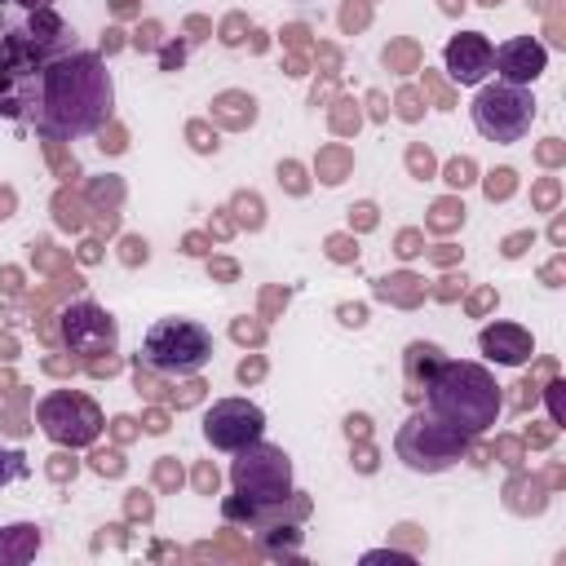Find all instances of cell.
Masks as SVG:
<instances>
[{"label":"cell","mask_w":566,"mask_h":566,"mask_svg":"<svg viewBox=\"0 0 566 566\" xmlns=\"http://www.w3.org/2000/svg\"><path fill=\"white\" fill-rule=\"evenodd\" d=\"M0 115L44 142H80L111 124L115 80L93 49H66L27 80H0Z\"/></svg>","instance_id":"obj_1"},{"label":"cell","mask_w":566,"mask_h":566,"mask_svg":"<svg viewBox=\"0 0 566 566\" xmlns=\"http://www.w3.org/2000/svg\"><path fill=\"white\" fill-rule=\"evenodd\" d=\"M424 407L438 411L447 424H455L460 433L478 438L495 424L504 398L495 376L482 363H464V358H438L433 371L424 376Z\"/></svg>","instance_id":"obj_2"},{"label":"cell","mask_w":566,"mask_h":566,"mask_svg":"<svg viewBox=\"0 0 566 566\" xmlns=\"http://www.w3.org/2000/svg\"><path fill=\"white\" fill-rule=\"evenodd\" d=\"M469 433H460L455 424H447L438 411H429V407H416L402 424H398V433H394V451H398V460L411 469V473H447L451 464H460L464 460V451H469Z\"/></svg>","instance_id":"obj_3"},{"label":"cell","mask_w":566,"mask_h":566,"mask_svg":"<svg viewBox=\"0 0 566 566\" xmlns=\"http://www.w3.org/2000/svg\"><path fill=\"white\" fill-rule=\"evenodd\" d=\"M142 363L159 376H195L212 363V332L195 318H155L142 336Z\"/></svg>","instance_id":"obj_4"},{"label":"cell","mask_w":566,"mask_h":566,"mask_svg":"<svg viewBox=\"0 0 566 566\" xmlns=\"http://www.w3.org/2000/svg\"><path fill=\"white\" fill-rule=\"evenodd\" d=\"M230 486H234V495H243V500H252L261 509L292 500L296 486H292V460H287V451L274 447V442H265V438L239 447L234 460H230Z\"/></svg>","instance_id":"obj_5"},{"label":"cell","mask_w":566,"mask_h":566,"mask_svg":"<svg viewBox=\"0 0 566 566\" xmlns=\"http://www.w3.org/2000/svg\"><path fill=\"white\" fill-rule=\"evenodd\" d=\"M469 119H473V128L486 142H504L509 146V142H522L531 133V124H535V97L522 84L495 80V84H482L478 88V97L469 106Z\"/></svg>","instance_id":"obj_6"},{"label":"cell","mask_w":566,"mask_h":566,"mask_svg":"<svg viewBox=\"0 0 566 566\" xmlns=\"http://www.w3.org/2000/svg\"><path fill=\"white\" fill-rule=\"evenodd\" d=\"M35 420L44 429L49 442L57 447H93L102 433V411L93 398L71 394V389H53L35 402Z\"/></svg>","instance_id":"obj_7"},{"label":"cell","mask_w":566,"mask_h":566,"mask_svg":"<svg viewBox=\"0 0 566 566\" xmlns=\"http://www.w3.org/2000/svg\"><path fill=\"white\" fill-rule=\"evenodd\" d=\"M203 438L212 451H239L256 438H265V411L248 398H217L203 411Z\"/></svg>","instance_id":"obj_8"},{"label":"cell","mask_w":566,"mask_h":566,"mask_svg":"<svg viewBox=\"0 0 566 566\" xmlns=\"http://www.w3.org/2000/svg\"><path fill=\"white\" fill-rule=\"evenodd\" d=\"M62 340L71 354L80 358H102V354H115L119 345V323L111 310H102L97 301H71L62 310Z\"/></svg>","instance_id":"obj_9"},{"label":"cell","mask_w":566,"mask_h":566,"mask_svg":"<svg viewBox=\"0 0 566 566\" xmlns=\"http://www.w3.org/2000/svg\"><path fill=\"white\" fill-rule=\"evenodd\" d=\"M548 66V49L535 40V35H513L504 44L491 49V71L504 80V84H522L531 88Z\"/></svg>","instance_id":"obj_10"},{"label":"cell","mask_w":566,"mask_h":566,"mask_svg":"<svg viewBox=\"0 0 566 566\" xmlns=\"http://www.w3.org/2000/svg\"><path fill=\"white\" fill-rule=\"evenodd\" d=\"M491 49H495V44H491L482 31H460V35L447 40L442 66H447V75H451L455 84L478 88V84L491 75Z\"/></svg>","instance_id":"obj_11"},{"label":"cell","mask_w":566,"mask_h":566,"mask_svg":"<svg viewBox=\"0 0 566 566\" xmlns=\"http://www.w3.org/2000/svg\"><path fill=\"white\" fill-rule=\"evenodd\" d=\"M478 349L500 367H522L535 354V336L522 323H486L478 332Z\"/></svg>","instance_id":"obj_12"},{"label":"cell","mask_w":566,"mask_h":566,"mask_svg":"<svg viewBox=\"0 0 566 566\" xmlns=\"http://www.w3.org/2000/svg\"><path fill=\"white\" fill-rule=\"evenodd\" d=\"M49 62V53L27 35V27H9L0 35V80H27Z\"/></svg>","instance_id":"obj_13"},{"label":"cell","mask_w":566,"mask_h":566,"mask_svg":"<svg viewBox=\"0 0 566 566\" xmlns=\"http://www.w3.org/2000/svg\"><path fill=\"white\" fill-rule=\"evenodd\" d=\"M40 544H44L40 526H31V522H13V526H4V531H0V566H18V562H27Z\"/></svg>","instance_id":"obj_14"},{"label":"cell","mask_w":566,"mask_h":566,"mask_svg":"<svg viewBox=\"0 0 566 566\" xmlns=\"http://www.w3.org/2000/svg\"><path fill=\"white\" fill-rule=\"evenodd\" d=\"M18 478H27V455L13 447H0V486H9Z\"/></svg>","instance_id":"obj_15"},{"label":"cell","mask_w":566,"mask_h":566,"mask_svg":"<svg viewBox=\"0 0 566 566\" xmlns=\"http://www.w3.org/2000/svg\"><path fill=\"white\" fill-rule=\"evenodd\" d=\"M548 411H553V424H562V380L548 385Z\"/></svg>","instance_id":"obj_16"},{"label":"cell","mask_w":566,"mask_h":566,"mask_svg":"<svg viewBox=\"0 0 566 566\" xmlns=\"http://www.w3.org/2000/svg\"><path fill=\"white\" fill-rule=\"evenodd\" d=\"M22 9H44V4H53V0H18Z\"/></svg>","instance_id":"obj_17"}]
</instances>
